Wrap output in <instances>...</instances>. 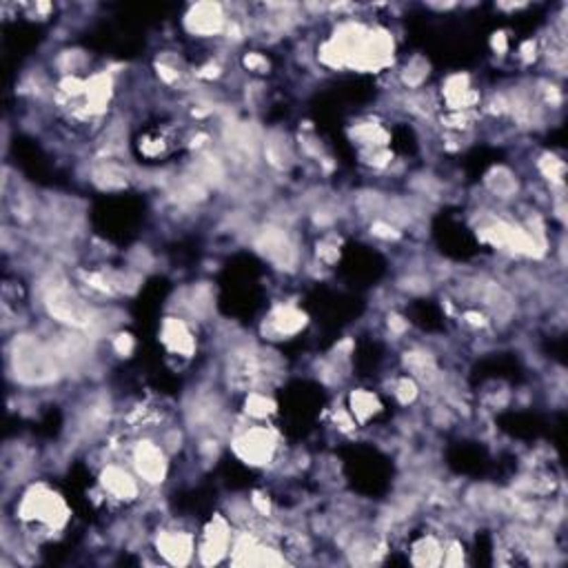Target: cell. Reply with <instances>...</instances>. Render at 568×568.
<instances>
[{
    "label": "cell",
    "instance_id": "obj_1",
    "mask_svg": "<svg viewBox=\"0 0 568 568\" xmlns=\"http://www.w3.org/2000/svg\"><path fill=\"white\" fill-rule=\"evenodd\" d=\"M13 373L25 385H47L58 377V356L36 337L20 335L11 351Z\"/></svg>",
    "mask_w": 568,
    "mask_h": 568
},
{
    "label": "cell",
    "instance_id": "obj_12",
    "mask_svg": "<svg viewBox=\"0 0 568 568\" xmlns=\"http://www.w3.org/2000/svg\"><path fill=\"white\" fill-rule=\"evenodd\" d=\"M306 325V318L294 306H278L271 313V327L278 335H294Z\"/></svg>",
    "mask_w": 568,
    "mask_h": 568
},
{
    "label": "cell",
    "instance_id": "obj_8",
    "mask_svg": "<svg viewBox=\"0 0 568 568\" xmlns=\"http://www.w3.org/2000/svg\"><path fill=\"white\" fill-rule=\"evenodd\" d=\"M162 342L180 356H191L193 351V337L182 320L167 318L162 325Z\"/></svg>",
    "mask_w": 568,
    "mask_h": 568
},
{
    "label": "cell",
    "instance_id": "obj_17",
    "mask_svg": "<svg viewBox=\"0 0 568 568\" xmlns=\"http://www.w3.org/2000/svg\"><path fill=\"white\" fill-rule=\"evenodd\" d=\"M96 182L104 189H116V187H122V184L127 182V178L116 164H107L100 169V171H96Z\"/></svg>",
    "mask_w": 568,
    "mask_h": 568
},
{
    "label": "cell",
    "instance_id": "obj_20",
    "mask_svg": "<svg viewBox=\"0 0 568 568\" xmlns=\"http://www.w3.org/2000/svg\"><path fill=\"white\" fill-rule=\"evenodd\" d=\"M395 393H397V400H400L402 404H409V402L416 400L418 387H416V382H413V380L404 377V380H400V385H397V391Z\"/></svg>",
    "mask_w": 568,
    "mask_h": 568
},
{
    "label": "cell",
    "instance_id": "obj_14",
    "mask_svg": "<svg viewBox=\"0 0 568 568\" xmlns=\"http://www.w3.org/2000/svg\"><path fill=\"white\" fill-rule=\"evenodd\" d=\"M351 404H353V413H356V418L360 422L368 420L373 416V413L377 411V400L371 395V393H366V391H358V393H353L351 397Z\"/></svg>",
    "mask_w": 568,
    "mask_h": 568
},
{
    "label": "cell",
    "instance_id": "obj_7",
    "mask_svg": "<svg viewBox=\"0 0 568 568\" xmlns=\"http://www.w3.org/2000/svg\"><path fill=\"white\" fill-rule=\"evenodd\" d=\"M135 469L143 475L147 482H162L164 478V455L153 442H140V447L135 449Z\"/></svg>",
    "mask_w": 568,
    "mask_h": 568
},
{
    "label": "cell",
    "instance_id": "obj_25",
    "mask_svg": "<svg viewBox=\"0 0 568 568\" xmlns=\"http://www.w3.org/2000/svg\"><path fill=\"white\" fill-rule=\"evenodd\" d=\"M493 47H495L497 52H506V36H504V34H495V38H493Z\"/></svg>",
    "mask_w": 568,
    "mask_h": 568
},
{
    "label": "cell",
    "instance_id": "obj_2",
    "mask_svg": "<svg viewBox=\"0 0 568 568\" xmlns=\"http://www.w3.org/2000/svg\"><path fill=\"white\" fill-rule=\"evenodd\" d=\"M47 311L52 318H56L63 325H69L73 329H85L87 333L91 331L96 322V313L89 309V304L73 294V291L65 284H56L49 289L47 298Z\"/></svg>",
    "mask_w": 568,
    "mask_h": 568
},
{
    "label": "cell",
    "instance_id": "obj_15",
    "mask_svg": "<svg viewBox=\"0 0 568 568\" xmlns=\"http://www.w3.org/2000/svg\"><path fill=\"white\" fill-rule=\"evenodd\" d=\"M488 187H490V191H493V193L506 198V195H511L517 189V182L509 171H504V169H495V171L488 176Z\"/></svg>",
    "mask_w": 568,
    "mask_h": 568
},
{
    "label": "cell",
    "instance_id": "obj_11",
    "mask_svg": "<svg viewBox=\"0 0 568 568\" xmlns=\"http://www.w3.org/2000/svg\"><path fill=\"white\" fill-rule=\"evenodd\" d=\"M226 542H229V535H226V526L222 519H216L213 524L209 526L207 535H205V544H203V560L205 564H216L226 550Z\"/></svg>",
    "mask_w": 568,
    "mask_h": 568
},
{
    "label": "cell",
    "instance_id": "obj_13",
    "mask_svg": "<svg viewBox=\"0 0 568 568\" xmlns=\"http://www.w3.org/2000/svg\"><path fill=\"white\" fill-rule=\"evenodd\" d=\"M409 371L420 380H433L435 377V362L428 353H406L404 358Z\"/></svg>",
    "mask_w": 568,
    "mask_h": 568
},
{
    "label": "cell",
    "instance_id": "obj_21",
    "mask_svg": "<svg viewBox=\"0 0 568 568\" xmlns=\"http://www.w3.org/2000/svg\"><path fill=\"white\" fill-rule=\"evenodd\" d=\"M540 167H542V171H544L548 178H552V180H560V178L564 176V164H562L557 158H552V156H550V158L546 156V158L542 160Z\"/></svg>",
    "mask_w": 568,
    "mask_h": 568
},
{
    "label": "cell",
    "instance_id": "obj_24",
    "mask_svg": "<svg viewBox=\"0 0 568 568\" xmlns=\"http://www.w3.org/2000/svg\"><path fill=\"white\" fill-rule=\"evenodd\" d=\"M373 234H375V236H380V238H397L395 229H393V226H389V224H382V222L373 224Z\"/></svg>",
    "mask_w": 568,
    "mask_h": 568
},
{
    "label": "cell",
    "instance_id": "obj_10",
    "mask_svg": "<svg viewBox=\"0 0 568 568\" xmlns=\"http://www.w3.org/2000/svg\"><path fill=\"white\" fill-rule=\"evenodd\" d=\"M102 486L107 488V493H111L118 500H133L138 493L133 478L118 466H109L102 473Z\"/></svg>",
    "mask_w": 568,
    "mask_h": 568
},
{
    "label": "cell",
    "instance_id": "obj_23",
    "mask_svg": "<svg viewBox=\"0 0 568 568\" xmlns=\"http://www.w3.org/2000/svg\"><path fill=\"white\" fill-rule=\"evenodd\" d=\"M244 65H247L251 71H265V69H269V63L260 54H249L247 58H244Z\"/></svg>",
    "mask_w": 568,
    "mask_h": 568
},
{
    "label": "cell",
    "instance_id": "obj_19",
    "mask_svg": "<svg viewBox=\"0 0 568 568\" xmlns=\"http://www.w3.org/2000/svg\"><path fill=\"white\" fill-rule=\"evenodd\" d=\"M428 65H426V60L424 58H416L413 63L406 67V73H404V83L411 85V87H418L424 78H426V71Z\"/></svg>",
    "mask_w": 568,
    "mask_h": 568
},
{
    "label": "cell",
    "instance_id": "obj_9",
    "mask_svg": "<svg viewBox=\"0 0 568 568\" xmlns=\"http://www.w3.org/2000/svg\"><path fill=\"white\" fill-rule=\"evenodd\" d=\"M158 548L171 564H187L191 557V537L184 533H162L158 537Z\"/></svg>",
    "mask_w": 568,
    "mask_h": 568
},
{
    "label": "cell",
    "instance_id": "obj_18",
    "mask_svg": "<svg viewBox=\"0 0 568 568\" xmlns=\"http://www.w3.org/2000/svg\"><path fill=\"white\" fill-rule=\"evenodd\" d=\"M271 411H273V402L267 400L265 395H260V393L249 395V400H247V413H249V416H253V418H267Z\"/></svg>",
    "mask_w": 568,
    "mask_h": 568
},
{
    "label": "cell",
    "instance_id": "obj_5",
    "mask_svg": "<svg viewBox=\"0 0 568 568\" xmlns=\"http://www.w3.org/2000/svg\"><path fill=\"white\" fill-rule=\"evenodd\" d=\"M258 249L262 251L271 262H275L278 267H291L296 262V251L294 244L286 238V234L282 229H267V231L260 236L258 240Z\"/></svg>",
    "mask_w": 568,
    "mask_h": 568
},
{
    "label": "cell",
    "instance_id": "obj_26",
    "mask_svg": "<svg viewBox=\"0 0 568 568\" xmlns=\"http://www.w3.org/2000/svg\"><path fill=\"white\" fill-rule=\"evenodd\" d=\"M389 327H393L395 331H404L406 329V322H402V318H391L389 320Z\"/></svg>",
    "mask_w": 568,
    "mask_h": 568
},
{
    "label": "cell",
    "instance_id": "obj_3",
    "mask_svg": "<svg viewBox=\"0 0 568 568\" xmlns=\"http://www.w3.org/2000/svg\"><path fill=\"white\" fill-rule=\"evenodd\" d=\"M20 513H23L25 519L42 521V524H49V526H60L65 521V517H67L63 500H60L58 495H54L52 490L42 488V486L32 488L25 495Z\"/></svg>",
    "mask_w": 568,
    "mask_h": 568
},
{
    "label": "cell",
    "instance_id": "obj_4",
    "mask_svg": "<svg viewBox=\"0 0 568 568\" xmlns=\"http://www.w3.org/2000/svg\"><path fill=\"white\" fill-rule=\"evenodd\" d=\"M275 447L273 435L267 428H251L236 440V453L249 464H265Z\"/></svg>",
    "mask_w": 568,
    "mask_h": 568
},
{
    "label": "cell",
    "instance_id": "obj_22",
    "mask_svg": "<svg viewBox=\"0 0 568 568\" xmlns=\"http://www.w3.org/2000/svg\"><path fill=\"white\" fill-rule=\"evenodd\" d=\"M114 349L120 353V356H129V353L133 351V337L127 335V333H120L116 335V340H114Z\"/></svg>",
    "mask_w": 568,
    "mask_h": 568
},
{
    "label": "cell",
    "instance_id": "obj_16",
    "mask_svg": "<svg viewBox=\"0 0 568 568\" xmlns=\"http://www.w3.org/2000/svg\"><path fill=\"white\" fill-rule=\"evenodd\" d=\"M286 140H282L280 135H271L267 140V158L271 164L275 167H284L289 162V147L284 145Z\"/></svg>",
    "mask_w": 568,
    "mask_h": 568
},
{
    "label": "cell",
    "instance_id": "obj_6",
    "mask_svg": "<svg viewBox=\"0 0 568 568\" xmlns=\"http://www.w3.org/2000/svg\"><path fill=\"white\" fill-rule=\"evenodd\" d=\"M187 29L191 34H200V36H213L218 34L222 25H224V16L222 9L216 3H198L191 7V11L187 13Z\"/></svg>",
    "mask_w": 568,
    "mask_h": 568
}]
</instances>
